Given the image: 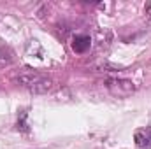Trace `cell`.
Segmentation results:
<instances>
[{
    "label": "cell",
    "mask_w": 151,
    "mask_h": 149,
    "mask_svg": "<svg viewBox=\"0 0 151 149\" xmlns=\"http://www.w3.org/2000/svg\"><path fill=\"white\" fill-rule=\"evenodd\" d=\"M27 117H28V112L27 111H19V116H18V123H16V128L19 130V132H30V128H28V123H27Z\"/></svg>",
    "instance_id": "cell-6"
},
{
    "label": "cell",
    "mask_w": 151,
    "mask_h": 149,
    "mask_svg": "<svg viewBox=\"0 0 151 149\" xmlns=\"http://www.w3.org/2000/svg\"><path fill=\"white\" fill-rule=\"evenodd\" d=\"M134 140H135V146L141 149L151 148V126L137 128L134 133Z\"/></svg>",
    "instance_id": "cell-3"
},
{
    "label": "cell",
    "mask_w": 151,
    "mask_h": 149,
    "mask_svg": "<svg viewBox=\"0 0 151 149\" xmlns=\"http://www.w3.org/2000/svg\"><path fill=\"white\" fill-rule=\"evenodd\" d=\"M91 44V39L88 35H76L74 40H72V49L76 53H84Z\"/></svg>",
    "instance_id": "cell-4"
},
{
    "label": "cell",
    "mask_w": 151,
    "mask_h": 149,
    "mask_svg": "<svg viewBox=\"0 0 151 149\" xmlns=\"http://www.w3.org/2000/svg\"><path fill=\"white\" fill-rule=\"evenodd\" d=\"M146 12H148V16L151 18V4H148V5H146Z\"/></svg>",
    "instance_id": "cell-7"
},
{
    "label": "cell",
    "mask_w": 151,
    "mask_h": 149,
    "mask_svg": "<svg viewBox=\"0 0 151 149\" xmlns=\"http://www.w3.org/2000/svg\"><path fill=\"white\" fill-rule=\"evenodd\" d=\"M12 62H14V58H12V51H11L9 47H0V69L9 67Z\"/></svg>",
    "instance_id": "cell-5"
},
{
    "label": "cell",
    "mask_w": 151,
    "mask_h": 149,
    "mask_svg": "<svg viewBox=\"0 0 151 149\" xmlns=\"http://www.w3.org/2000/svg\"><path fill=\"white\" fill-rule=\"evenodd\" d=\"M14 81L18 82V86H21L35 95H44V93L51 91V88H53V79L37 72V70H23L14 77Z\"/></svg>",
    "instance_id": "cell-1"
},
{
    "label": "cell",
    "mask_w": 151,
    "mask_h": 149,
    "mask_svg": "<svg viewBox=\"0 0 151 149\" xmlns=\"http://www.w3.org/2000/svg\"><path fill=\"white\" fill-rule=\"evenodd\" d=\"M106 88L116 98H127L132 93H135V84L128 79H107Z\"/></svg>",
    "instance_id": "cell-2"
}]
</instances>
